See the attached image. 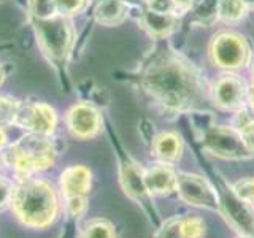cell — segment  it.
<instances>
[{"mask_svg":"<svg viewBox=\"0 0 254 238\" xmlns=\"http://www.w3.org/2000/svg\"><path fill=\"white\" fill-rule=\"evenodd\" d=\"M141 84L159 105L170 111H185L194 107L205 89L200 75L172 56H164L151 63Z\"/></svg>","mask_w":254,"mask_h":238,"instance_id":"obj_1","label":"cell"},{"mask_svg":"<svg viewBox=\"0 0 254 238\" xmlns=\"http://www.w3.org/2000/svg\"><path fill=\"white\" fill-rule=\"evenodd\" d=\"M11 208L24 226L46 229L59 213V200L54 187L43 179L27 178L14 186Z\"/></svg>","mask_w":254,"mask_h":238,"instance_id":"obj_2","label":"cell"},{"mask_svg":"<svg viewBox=\"0 0 254 238\" xmlns=\"http://www.w3.org/2000/svg\"><path fill=\"white\" fill-rule=\"evenodd\" d=\"M3 161L14 172L30 175L53 167L56 162V149L45 135L29 133L6 149Z\"/></svg>","mask_w":254,"mask_h":238,"instance_id":"obj_3","label":"cell"},{"mask_svg":"<svg viewBox=\"0 0 254 238\" xmlns=\"http://www.w3.org/2000/svg\"><path fill=\"white\" fill-rule=\"evenodd\" d=\"M32 19L38 45L53 63H64L73 46L75 34L67 16L54 14L46 19Z\"/></svg>","mask_w":254,"mask_h":238,"instance_id":"obj_4","label":"cell"},{"mask_svg":"<svg viewBox=\"0 0 254 238\" xmlns=\"http://www.w3.org/2000/svg\"><path fill=\"white\" fill-rule=\"evenodd\" d=\"M210 58L221 68L238 70L250 62L251 51L243 37L234 32H219L210 43Z\"/></svg>","mask_w":254,"mask_h":238,"instance_id":"obj_5","label":"cell"},{"mask_svg":"<svg viewBox=\"0 0 254 238\" xmlns=\"http://www.w3.org/2000/svg\"><path fill=\"white\" fill-rule=\"evenodd\" d=\"M203 148L221 159H250L254 156L253 151L245 143L242 133L235 127H218L211 125L203 132Z\"/></svg>","mask_w":254,"mask_h":238,"instance_id":"obj_6","label":"cell"},{"mask_svg":"<svg viewBox=\"0 0 254 238\" xmlns=\"http://www.w3.org/2000/svg\"><path fill=\"white\" fill-rule=\"evenodd\" d=\"M177 192L181 200L188 205L211 211L221 210V198L216 189L198 175L185 172L177 173Z\"/></svg>","mask_w":254,"mask_h":238,"instance_id":"obj_7","label":"cell"},{"mask_svg":"<svg viewBox=\"0 0 254 238\" xmlns=\"http://www.w3.org/2000/svg\"><path fill=\"white\" fill-rule=\"evenodd\" d=\"M14 124L19 125L21 129H26L30 133L38 135H51L56 130V124H58V116H56L54 108L42 102L37 103H26L21 105L18 115L14 118Z\"/></svg>","mask_w":254,"mask_h":238,"instance_id":"obj_8","label":"cell"},{"mask_svg":"<svg viewBox=\"0 0 254 238\" xmlns=\"http://www.w3.org/2000/svg\"><path fill=\"white\" fill-rule=\"evenodd\" d=\"M67 127L70 133L79 140L94 138L102 129L99 110L91 103H78L67 113Z\"/></svg>","mask_w":254,"mask_h":238,"instance_id":"obj_9","label":"cell"},{"mask_svg":"<svg viewBox=\"0 0 254 238\" xmlns=\"http://www.w3.org/2000/svg\"><path fill=\"white\" fill-rule=\"evenodd\" d=\"M246 97H248V89L243 79L235 75L221 76L213 86V100L222 110H243Z\"/></svg>","mask_w":254,"mask_h":238,"instance_id":"obj_10","label":"cell"},{"mask_svg":"<svg viewBox=\"0 0 254 238\" xmlns=\"http://www.w3.org/2000/svg\"><path fill=\"white\" fill-rule=\"evenodd\" d=\"M119 181L127 197H130L138 205L149 203V192L145 184V175L140 165L129 156L119 159Z\"/></svg>","mask_w":254,"mask_h":238,"instance_id":"obj_11","label":"cell"},{"mask_svg":"<svg viewBox=\"0 0 254 238\" xmlns=\"http://www.w3.org/2000/svg\"><path fill=\"white\" fill-rule=\"evenodd\" d=\"M221 210L224 211L227 221L245 237L254 238V206L253 203L240 200L232 190L230 197L221 202Z\"/></svg>","mask_w":254,"mask_h":238,"instance_id":"obj_12","label":"cell"},{"mask_svg":"<svg viewBox=\"0 0 254 238\" xmlns=\"http://www.w3.org/2000/svg\"><path fill=\"white\" fill-rule=\"evenodd\" d=\"M149 195H169L177 190V173L167 164H156L143 172Z\"/></svg>","mask_w":254,"mask_h":238,"instance_id":"obj_13","label":"cell"},{"mask_svg":"<svg viewBox=\"0 0 254 238\" xmlns=\"http://www.w3.org/2000/svg\"><path fill=\"white\" fill-rule=\"evenodd\" d=\"M92 173L84 165H71L61 175V190L64 198L87 195L91 189Z\"/></svg>","mask_w":254,"mask_h":238,"instance_id":"obj_14","label":"cell"},{"mask_svg":"<svg viewBox=\"0 0 254 238\" xmlns=\"http://www.w3.org/2000/svg\"><path fill=\"white\" fill-rule=\"evenodd\" d=\"M141 26L151 37L165 38L178 29L180 19L173 13H157L153 10H146L141 16Z\"/></svg>","mask_w":254,"mask_h":238,"instance_id":"obj_15","label":"cell"},{"mask_svg":"<svg viewBox=\"0 0 254 238\" xmlns=\"http://www.w3.org/2000/svg\"><path fill=\"white\" fill-rule=\"evenodd\" d=\"M153 153L162 164L177 162L183 153V140L173 132L159 133L153 140Z\"/></svg>","mask_w":254,"mask_h":238,"instance_id":"obj_16","label":"cell"},{"mask_svg":"<svg viewBox=\"0 0 254 238\" xmlns=\"http://www.w3.org/2000/svg\"><path fill=\"white\" fill-rule=\"evenodd\" d=\"M129 3L124 0H100L95 3L94 16L102 26H118L127 18Z\"/></svg>","mask_w":254,"mask_h":238,"instance_id":"obj_17","label":"cell"},{"mask_svg":"<svg viewBox=\"0 0 254 238\" xmlns=\"http://www.w3.org/2000/svg\"><path fill=\"white\" fill-rule=\"evenodd\" d=\"M218 18L224 22H238L245 13L246 6L242 0H218Z\"/></svg>","mask_w":254,"mask_h":238,"instance_id":"obj_18","label":"cell"},{"mask_svg":"<svg viewBox=\"0 0 254 238\" xmlns=\"http://www.w3.org/2000/svg\"><path fill=\"white\" fill-rule=\"evenodd\" d=\"M81 238H116V232L110 221L92 219L83 227Z\"/></svg>","mask_w":254,"mask_h":238,"instance_id":"obj_19","label":"cell"},{"mask_svg":"<svg viewBox=\"0 0 254 238\" xmlns=\"http://www.w3.org/2000/svg\"><path fill=\"white\" fill-rule=\"evenodd\" d=\"M235 129L242 133L245 143L254 153V118L240 110L235 119Z\"/></svg>","mask_w":254,"mask_h":238,"instance_id":"obj_20","label":"cell"},{"mask_svg":"<svg viewBox=\"0 0 254 238\" xmlns=\"http://www.w3.org/2000/svg\"><path fill=\"white\" fill-rule=\"evenodd\" d=\"M29 13L34 19H46L58 14L54 0H29Z\"/></svg>","mask_w":254,"mask_h":238,"instance_id":"obj_21","label":"cell"},{"mask_svg":"<svg viewBox=\"0 0 254 238\" xmlns=\"http://www.w3.org/2000/svg\"><path fill=\"white\" fill-rule=\"evenodd\" d=\"M181 234L183 238H203L205 222L197 216L181 218Z\"/></svg>","mask_w":254,"mask_h":238,"instance_id":"obj_22","label":"cell"},{"mask_svg":"<svg viewBox=\"0 0 254 238\" xmlns=\"http://www.w3.org/2000/svg\"><path fill=\"white\" fill-rule=\"evenodd\" d=\"M19 110V102L8 99V97H0V125H8L14 124V118L18 115Z\"/></svg>","mask_w":254,"mask_h":238,"instance_id":"obj_23","label":"cell"},{"mask_svg":"<svg viewBox=\"0 0 254 238\" xmlns=\"http://www.w3.org/2000/svg\"><path fill=\"white\" fill-rule=\"evenodd\" d=\"M232 192L243 202L254 205V178H243L232 184Z\"/></svg>","mask_w":254,"mask_h":238,"instance_id":"obj_24","label":"cell"},{"mask_svg":"<svg viewBox=\"0 0 254 238\" xmlns=\"http://www.w3.org/2000/svg\"><path fill=\"white\" fill-rule=\"evenodd\" d=\"M154 238H183L181 218H172L157 229Z\"/></svg>","mask_w":254,"mask_h":238,"instance_id":"obj_25","label":"cell"},{"mask_svg":"<svg viewBox=\"0 0 254 238\" xmlns=\"http://www.w3.org/2000/svg\"><path fill=\"white\" fill-rule=\"evenodd\" d=\"M87 210V198L86 195L68 197L65 198V211L71 219L81 218Z\"/></svg>","mask_w":254,"mask_h":238,"instance_id":"obj_26","label":"cell"},{"mask_svg":"<svg viewBox=\"0 0 254 238\" xmlns=\"http://www.w3.org/2000/svg\"><path fill=\"white\" fill-rule=\"evenodd\" d=\"M56 2V8H58V13L62 16H71L76 14L79 11H83L87 0H54Z\"/></svg>","mask_w":254,"mask_h":238,"instance_id":"obj_27","label":"cell"},{"mask_svg":"<svg viewBox=\"0 0 254 238\" xmlns=\"http://www.w3.org/2000/svg\"><path fill=\"white\" fill-rule=\"evenodd\" d=\"M13 192H14L13 182L10 179L0 177V210L6 208V206L11 203Z\"/></svg>","mask_w":254,"mask_h":238,"instance_id":"obj_28","label":"cell"},{"mask_svg":"<svg viewBox=\"0 0 254 238\" xmlns=\"http://www.w3.org/2000/svg\"><path fill=\"white\" fill-rule=\"evenodd\" d=\"M148 3V10H153L157 13H173L177 10V5H175L173 0H146Z\"/></svg>","mask_w":254,"mask_h":238,"instance_id":"obj_29","label":"cell"},{"mask_svg":"<svg viewBox=\"0 0 254 238\" xmlns=\"http://www.w3.org/2000/svg\"><path fill=\"white\" fill-rule=\"evenodd\" d=\"M173 2L177 5V10H186V8H189L195 0H173Z\"/></svg>","mask_w":254,"mask_h":238,"instance_id":"obj_30","label":"cell"},{"mask_svg":"<svg viewBox=\"0 0 254 238\" xmlns=\"http://www.w3.org/2000/svg\"><path fill=\"white\" fill-rule=\"evenodd\" d=\"M248 99H250L251 107L254 108V67H253V81H251V86L248 89Z\"/></svg>","mask_w":254,"mask_h":238,"instance_id":"obj_31","label":"cell"},{"mask_svg":"<svg viewBox=\"0 0 254 238\" xmlns=\"http://www.w3.org/2000/svg\"><path fill=\"white\" fill-rule=\"evenodd\" d=\"M5 145H6V133L3 130V127L0 125V149H3Z\"/></svg>","mask_w":254,"mask_h":238,"instance_id":"obj_32","label":"cell"},{"mask_svg":"<svg viewBox=\"0 0 254 238\" xmlns=\"http://www.w3.org/2000/svg\"><path fill=\"white\" fill-rule=\"evenodd\" d=\"M242 2L245 3L246 8H248V6H250V8H254V0H242Z\"/></svg>","mask_w":254,"mask_h":238,"instance_id":"obj_33","label":"cell"},{"mask_svg":"<svg viewBox=\"0 0 254 238\" xmlns=\"http://www.w3.org/2000/svg\"><path fill=\"white\" fill-rule=\"evenodd\" d=\"M3 78H5V73H3V70H2V67H0V84L3 83Z\"/></svg>","mask_w":254,"mask_h":238,"instance_id":"obj_34","label":"cell"},{"mask_svg":"<svg viewBox=\"0 0 254 238\" xmlns=\"http://www.w3.org/2000/svg\"><path fill=\"white\" fill-rule=\"evenodd\" d=\"M94 2H95V3H97V2H100V0H94ZM124 2H127V3H130V2H138V0H124Z\"/></svg>","mask_w":254,"mask_h":238,"instance_id":"obj_35","label":"cell"},{"mask_svg":"<svg viewBox=\"0 0 254 238\" xmlns=\"http://www.w3.org/2000/svg\"><path fill=\"white\" fill-rule=\"evenodd\" d=\"M242 238H251V237H242Z\"/></svg>","mask_w":254,"mask_h":238,"instance_id":"obj_36","label":"cell"}]
</instances>
